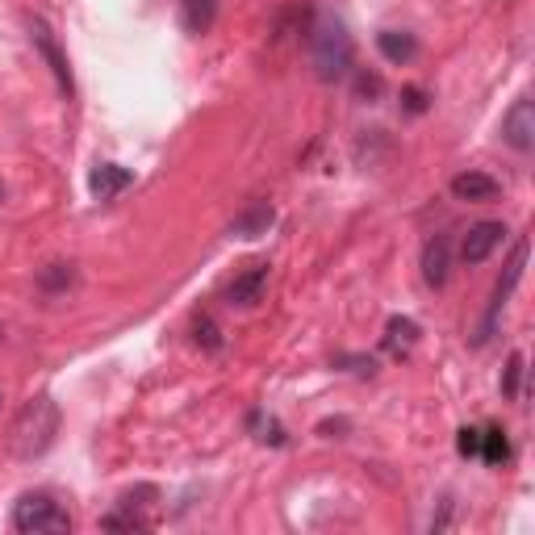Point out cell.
Returning a JSON list of instances; mask_svg holds the SVG:
<instances>
[{
    "instance_id": "1",
    "label": "cell",
    "mask_w": 535,
    "mask_h": 535,
    "mask_svg": "<svg viewBox=\"0 0 535 535\" xmlns=\"http://www.w3.org/2000/svg\"><path fill=\"white\" fill-rule=\"evenodd\" d=\"M306 46H310V63H314L318 80L335 84V80H343L347 72H352L356 42H352V34H347V26L339 17H314L310 34H306Z\"/></svg>"
},
{
    "instance_id": "2",
    "label": "cell",
    "mask_w": 535,
    "mask_h": 535,
    "mask_svg": "<svg viewBox=\"0 0 535 535\" xmlns=\"http://www.w3.org/2000/svg\"><path fill=\"white\" fill-rule=\"evenodd\" d=\"M55 435H59V406H55V398H34L26 410L17 414L9 444H13V452L21 460H34V456H42L46 448L55 444Z\"/></svg>"
},
{
    "instance_id": "3",
    "label": "cell",
    "mask_w": 535,
    "mask_h": 535,
    "mask_svg": "<svg viewBox=\"0 0 535 535\" xmlns=\"http://www.w3.org/2000/svg\"><path fill=\"white\" fill-rule=\"evenodd\" d=\"M159 502H164L159 485H134V490H126L118 498V506L101 519V527L105 531H147L159 519Z\"/></svg>"
},
{
    "instance_id": "4",
    "label": "cell",
    "mask_w": 535,
    "mask_h": 535,
    "mask_svg": "<svg viewBox=\"0 0 535 535\" xmlns=\"http://www.w3.org/2000/svg\"><path fill=\"white\" fill-rule=\"evenodd\" d=\"M13 531L21 535H67L72 515L51 498V494H26L13 506Z\"/></svg>"
},
{
    "instance_id": "5",
    "label": "cell",
    "mask_w": 535,
    "mask_h": 535,
    "mask_svg": "<svg viewBox=\"0 0 535 535\" xmlns=\"http://www.w3.org/2000/svg\"><path fill=\"white\" fill-rule=\"evenodd\" d=\"M30 38H34V46H38V55L46 59V67L55 72V80H59V88L72 97V63H67V55H63V46H59V38H55V30L46 26L42 17H30Z\"/></svg>"
},
{
    "instance_id": "6",
    "label": "cell",
    "mask_w": 535,
    "mask_h": 535,
    "mask_svg": "<svg viewBox=\"0 0 535 535\" xmlns=\"http://www.w3.org/2000/svg\"><path fill=\"white\" fill-rule=\"evenodd\" d=\"M502 138L523 155L535 147V101L531 97H519L510 105V113L502 118Z\"/></svg>"
},
{
    "instance_id": "7",
    "label": "cell",
    "mask_w": 535,
    "mask_h": 535,
    "mask_svg": "<svg viewBox=\"0 0 535 535\" xmlns=\"http://www.w3.org/2000/svg\"><path fill=\"white\" fill-rule=\"evenodd\" d=\"M264 289H268V264L255 260V264H247L235 281L226 285V297H230V306L251 310V306H260V301H264Z\"/></svg>"
},
{
    "instance_id": "8",
    "label": "cell",
    "mask_w": 535,
    "mask_h": 535,
    "mask_svg": "<svg viewBox=\"0 0 535 535\" xmlns=\"http://www.w3.org/2000/svg\"><path fill=\"white\" fill-rule=\"evenodd\" d=\"M502 239H506L502 222H477V226H469V235H464V243H460V260L464 264H485Z\"/></svg>"
},
{
    "instance_id": "9",
    "label": "cell",
    "mask_w": 535,
    "mask_h": 535,
    "mask_svg": "<svg viewBox=\"0 0 535 535\" xmlns=\"http://www.w3.org/2000/svg\"><path fill=\"white\" fill-rule=\"evenodd\" d=\"M527 255H531V243L527 239H519L515 243V251H510V260H506V272H502V281H498V289H494V301H490V318H485V331L494 327V318L502 314V306H506V297L515 293V285L523 281V268H527Z\"/></svg>"
},
{
    "instance_id": "10",
    "label": "cell",
    "mask_w": 535,
    "mask_h": 535,
    "mask_svg": "<svg viewBox=\"0 0 535 535\" xmlns=\"http://www.w3.org/2000/svg\"><path fill=\"white\" fill-rule=\"evenodd\" d=\"M452 197L456 201H469V205H477V201H494L498 193H502V184L490 176V172H477V168H469V172H460V176H452Z\"/></svg>"
},
{
    "instance_id": "11",
    "label": "cell",
    "mask_w": 535,
    "mask_h": 535,
    "mask_svg": "<svg viewBox=\"0 0 535 535\" xmlns=\"http://www.w3.org/2000/svg\"><path fill=\"white\" fill-rule=\"evenodd\" d=\"M130 184H134V172L122 168V164H97V168H92V176H88V189H92V197H97V201H113L118 193H126Z\"/></svg>"
},
{
    "instance_id": "12",
    "label": "cell",
    "mask_w": 535,
    "mask_h": 535,
    "mask_svg": "<svg viewBox=\"0 0 535 535\" xmlns=\"http://www.w3.org/2000/svg\"><path fill=\"white\" fill-rule=\"evenodd\" d=\"M448 264H452V239L448 235H435L423 247V281L431 289H444L448 285Z\"/></svg>"
},
{
    "instance_id": "13",
    "label": "cell",
    "mask_w": 535,
    "mask_h": 535,
    "mask_svg": "<svg viewBox=\"0 0 535 535\" xmlns=\"http://www.w3.org/2000/svg\"><path fill=\"white\" fill-rule=\"evenodd\" d=\"M272 218H276L272 201H251L243 214H235V222H230V235L235 239H260V235H268Z\"/></svg>"
},
{
    "instance_id": "14",
    "label": "cell",
    "mask_w": 535,
    "mask_h": 535,
    "mask_svg": "<svg viewBox=\"0 0 535 535\" xmlns=\"http://www.w3.org/2000/svg\"><path fill=\"white\" fill-rule=\"evenodd\" d=\"M381 343H385V352H389L393 360L410 356V352H414V343H418V322H414V318H402V314H398V318H389Z\"/></svg>"
},
{
    "instance_id": "15",
    "label": "cell",
    "mask_w": 535,
    "mask_h": 535,
    "mask_svg": "<svg viewBox=\"0 0 535 535\" xmlns=\"http://www.w3.org/2000/svg\"><path fill=\"white\" fill-rule=\"evenodd\" d=\"M218 17V0H180V26L189 34H209Z\"/></svg>"
},
{
    "instance_id": "16",
    "label": "cell",
    "mask_w": 535,
    "mask_h": 535,
    "mask_svg": "<svg viewBox=\"0 0 535 535\" xmlns=\"http://www.w3.org/2000/svg\"><path fill=\"white\" fill-rule=\"evenodd\" d=\"M377 51L389 59V63H410L414 55H418V42H414V34H406V30H381L377 34Z\"/></svg>"
},
{
    "instance_id": "17",
    "label": "cell",
    "mask_w": 535,
    "mask_h": 535,
    "mask_svg": "<svg viewBox=\"0 0 535 535\" xmlns=\"http://www.w3.org/2000/svg\"><path fill=\"white\" fill-rule=\"evenodd\" d=\"M477 456H481L485 464H502V460H510V439H506V431H502V427H485V431H481V448H477Z\"/></svg>"
},
{
    "instance_id": "18",
    "label": "cell",
    "mask_w": 535,
    "mask_h": 535,
    "mask_svg": "<svg viewBox=\"0 0 535 535\" xmlns=\"http://www.w3.org/2000/svg\"><path fill=\"white\" fill-rule=\"evenodd\" d=\"M76 285V268L72 264H46L38 272V289L42 293H63V289H72Z\"/></svg>"
},
{
    "instance_id": "19",
    "label": "cell",
    "mask_w": 535,
    "mask_h": 535,
    "mask_svg": "<svg viewBox=\"0 0 535 535\" xmlns=\"http://www.w3.org/2000/svg\"><path fill=\"white\" fill-rule=\"evenodd\" d=\"M523 372H527V360L523 352H515L506 360V372H502V398L506 402H519V393H523Z\"/></svg>"
},
{
    "instance_id": "20",
    "label": "cell",
    "mask_w": 535,
    "mask_h": 535,
    "mask_svg": "<svg viewBox=\"0 0 535 535\" xmlns=\"http://www.w3.org/2000/svg\"><path fill=\"white\" fill-rule=\"evenodd\" d=\"M193 339H197V347H205V352H222V327L209 314H201L197 322H193Z\"/></svg>"
},
{
    "instance_id": "21",
    "label": "cell",
    "mask_w": 535,
    "mask_h": 535,
    "mask_svg": "<svg viewBox=\"0 0 535 535\" xmlns=\"http://www.w3.org/2000/svg\"><path fill=\"white\" fill-rule=\"evenodd\" d=\"M251 427L260 431V439H264V444H272V448H281V444H285V431H281V423H276V418L251 414Z\"/></svg>"
},
{
    "instance_id": "22",
    "label": "cell",
    "mask_w": 535,
    "mask_h": 535,
    "mask_svg": "<svg viewBox=\"0 0 535 535\" xmlns=\"http://www.w3.org/2000/svg\"><path fill=\"white\" fill-rule=\"evenodd\" d=\"M402 109L406 113H427V92L423 88H402Z\"/></svg>"
},
{
    "instance_id": "23",
    "label": "cell",
    "mask_w": 535,
    "mask_h": 535,
    "mask_svg": "<svg viewBox=\"0 0 535 535\" xmlns=\"http://www.w3.org/2000/svg\"><path fill=\"white\" fill-rule=\"evenodd\" d=\"M356 92H360V97H368V101L381 97V76L377 72H360L356 76Z\"/></svg>"
},
{
    "instance_id": "24",
    "label": "cell",
    "mask_w": 535,
    "mask_h": 535,
    "mask_svg": "<svg viewBox=\"0 0 535 535\" xmlns=\"http://www.w3.org/2000/svg\"><path fill=\"white\" fill-rule=\"evenodd\" d=\"M339 364H347L356 377H372V372H377V360L372 356H339Z\"/></svg>"
},
{
    "instance_id": "25",
    "label": "cell",
    "mask_w": 535,
    "mask_h": 535,
    "mask_svg": "<svg viewBox=\"0 0 535 535\" xmlns=\"http://www.w3.org/2000/svg\"><path fill=\"white\" fill-rule=\"evenodd\" d=\"M456 448H460V456H477V448H481V431H477V427H464L460 439H456Z\"/></svg>"
},
{
    "instance_id": "26",
    "label": "cell",
    "mask_w": 535,
    "mask_h": 535,
    "mask_svg": "<svg viewBox=\"0 0 535 535\" xmlns=\"http://www.w3.org/2000/svg\"><path fill=\"white\" fill-rule=\"evenodd\" d=\"M0 201H5V189H0Z\"/></svg>"
}]
</instances>
